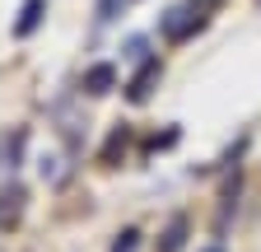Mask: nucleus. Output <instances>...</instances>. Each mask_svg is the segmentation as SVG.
Instances as JSON below:
<instances>
[{
  "label": "nucleus",
  "mask_w": 261,
  "mask_h": 252,
  "mask_svg": "<svg viewBox=\"0 0 261 252\" xmlns=\"http://www.w3.org/2000/svg\"><path fill=\"white\" fill-rule=\"evenodd\" d=\"M154 80H159V61L149 56L145 66H140V75H136V80L126 84V98H130V103H145L149 93H154Z\"/></svg>",
  "instance_id": "f03ea898"
},
{
  "label": "nucleus",
  "mask_w": 261,
  "mask_h": 252,
  "mask_svg": "<svg viewBox=\"0 0 261 252\" xmlns=\"http://www.w3.org/2000/svg\"><path fill=\"white\" fill-rule=\"evenodd\" d=\"M42 10H47V0H23V10H19V23H14V38H28L33 28L42 23Z\"/></svg>",
  "instance_id": "7ed1b4c3"
},
{
  "label": "nucleus",
  "mask_w": 261,
  "mask_h": 252,
  "mask_svg": "<svg viewBox=\"0 0 261 252\" xmlns=\"http://www.w3.org/2000/svg\"><path fill=\"white\" fill-rule=\"evenodd\" d=\"M121 5H126V0H98V23H112L121 14Z\"/></svg>",
  "instance_id": "1a4fd4ad"
},
{
  "label": "nucleus",
  "mask_w": 261,
  "mask_h": 252,
  "mask_svg": "<svg viewBox=\"0 0 261 252\" xmlns=\"http://www.w3.org/2000/svg\"><path fill=\"white\" fill-rule=\"evenodd\" d=\"M38 173L47 182H61V159H56V154H42V159H38Z\"/></svg>",
  "instance_id": "0eeeda50"
},
{
  "label": "nucleus",
  "mask_w": 261,
  "mask_h": 252,
  "mask_svg": "<svg viewBox=\"0 0 261 252\" xmlns=\"http://www.w3.org/2000/svg\"><path fill=\"white\" fill-rule=\"evenodd\" d=\"M117 84V70L108 66V61H103V66H93L89 75H84V93H108Z\"/></svg>",
  "instance_id": "20e7f679"
},
{
  "label": "nucleus",
  "mask_w": 261,
  "mask_h": 252,
  "mask_svg": "<svg viewBox=\"0 0 261 252\" xmlns=\"http://www.w3.org/2000/svg\"><path fill=\"white\" fill-rule=\"evenodd\" d=\"M5 201H10V206H0V224L19 215V201H23V192H19V187H10V192H5Z\"/></svg>",
  "instance_id": "6e6552de"
},
{
  "label": "nucleus",
  "mask_w": 261,
  "mask_h": 252,
  "mask_svg": "<svg viewBox=\"0 0 261 252\" xmlns=\"http://www.w3.org/2000/svg\"><path fill=\"white\" fill-rule=\"evenodd\" d=\"M136 229H126V234H117V243H112V252H136Z\"/></svg>",
  "instance_id": "9d476101"
},
{
  "label": "nucleus",
  "mask_w": 261,
  "mask_h": 252,
  "mask_svg": "<svg viewBox=\"0 0 261 252\" xmlns=\"http://www.w3.org/2000/svg\"><path fill=\"white\" fill-rule=\"evenodd\" d=\"M201 23H205V19H201V10H196V5H173L168 14H163V33H168L173 42H182V38H191Z\"/></svg>",
  "instance_id": "f257e3e1"
},
{
  "label": "nucleus",
  "mask_w": 261,
  "mask_h": 252,
  "mask_svg": "<svg viewBox=\"0 0 261 252\" xmlns=\"http://www.w3.org/2000/svg\"><path fill=\"white\" fill-rule=\"evenodd\" d=\"M191 5H196V10H201V14H205L210 5H219V0H191Z\"/></svg>",
  "instance_id": "f8f14e48"
},
{
  "label": "nucleus",
  "mask_w": 261,
  "mask_h": 252,
  "mask_svg": "<svg viewBox=\"0 0 261 252\" xmlns=\"http://www.w3.org/2000/svg\"><path fill=\"white\" fill-rule=\"evenodd\" d=\"M182 238H187V219L177 215L173 224L163 229V243H159V252H177V247H182Z\"/></svg>",
  "instance_id": "423d86ee"
},
{
  "label": "nucleus",
  "mask_w": 261,
  "mask_h": 252,
  "mask_svg": "<svg viewBox=\"0 0 261 252\" xmlns=\"http://www.w3.org/2000/svg\"><path fill=\"white\" fill-rule=\"evenodd\" d=\"M205 252H224V247H205Z\"/></svg>",
  "instance_id": "ddd939ff"
},
{
  "label": "nucleus",
  "mask_w": 261,
  "mask_h": 252,
  "mask_svg": "<svg viewBox=\"0 0 261 252\" xmlns=\"http://www.w3.org/2000/svg\"><path fill=\"white\" fill-rule=\"evenodd\" d=\"M126 52L136 56V61H149V56H145V38H130V42H126Z\"/></svg>",
  "instance_id": "9b49d317"
},
{
  "label": "nucleus",
  "mask_w": 261,
  "mask_h": 252,
  "mask_svg": "<svg viewBox=\"0 0 261 252\" xmlns=\"http://www.w3.org/2000/svg\"><path fill=\"white\" fill-rule=\"evenodd\" d=\"M19 149H23V131L5 136V140H0V164H5V168H19Z\"/></svg>",
  "instance_id": "39448f33"
}]
</instances>
